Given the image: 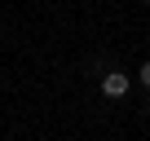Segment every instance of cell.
Returning <instances> with one entry per match:
<instances>
[{
	"instance_id": "obj_3",
	"label": "cell",
	"mask_w": 150,
	"mask_h": 141,
	"mask_svg": "<svg viewBox=\"0 0 150 141\" xmlns=\"http://www.w3.org/2000/svg\"><path fill=\"white\" fill-rule=\"evenodd\" d=\"M146 5H150V0H146Z\"/></svg>"
},
{
	"instance_id": "obj_2",
	"label": "cell",
	"mask_w": 150,
	"mask_h": 141,
	"mask_svg": "<svg viewBox=\"0 0 150 141\" xmlns=\"http://www.w3.org/2000/svg\"><path fill=\"white\" fill-rule=\"evenodd\" d=\"M137 80H141V88H150V62H141V70H137Z\"/></svg>"
},
{
	"instance_id": "obj_1",
	"label": "cell",
	"mask_w": 150,
	"mask_h": 141,
	"mask_svg": "<svg viewBox=\"0 0 150 141\" xmlns=\"http://www.w3.org/2000/svg\"><path fill=\"white\" fill-rule=\"evenodd\" d=\"M128 88H132V80L124 75V70H106V75H102V93H106L110 102H119V97H128Z\"/></svg>"
}]
</instances>
